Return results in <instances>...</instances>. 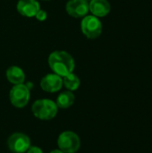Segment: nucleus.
I'll return each instance as SVG.
<instances>
[{"mask_svg":"<svg viewBox=\"0 0 152 153\" xmlns=\"http://www.w3.org/2000/svg\"><path fill=\"white\" fill-rule=\"evenodd\" d=\"M48 65L51 70L61 77L73 73L75 65L73 56L65 51L52 52L48 56Z\"/></svg>","mask_w":152,"mask_h":153,"instance_id":"nucleus-1","label":"nucleus"},{"mask_svg":"<svg viewBox=\"0 0 152 153\" xmlns=\"http://www.w3.org/2000/svg\"><path fill=\"white\" fill-rule=\"evenodd\" d=\"M57 106L51 100L43 99L36 100L31 107V111L35 117L40 120H51L57 114Z\"/></svg>","mask_w":152,"mask_h":153,"instance_id":"nucleus-2","label":"nucleus"},{"mask_svg":"<svg viewBox=\"0 0 152 153\" xmlns=\"http://www.w3.org/2000/svg\"><path fill=\"white\" fill-rule=\"evenodd\" d=\"M57 145L64 153H75L81 147V140L74 132L65 131L58 136Z\"/></svg>","mask_w":152,"mask_h":153,"instance_id":"nucleus-3","label":"nucleus"},{"mask_svg":"<svg viewBox=\"0 0 152 153\" xmlns=\"http://www.w3.org/2000/svg\"><path fill=\"white\" fill-rule=\"evenodd\" d=\"M30 93L29 88L23 83L14 85L9 93V98L12 105L15 108H24L30 100Z\"/></svg>","mask_w":152,"mask_h":153,"instance_id":"nucleus-4","label":"nucleus"},{"mask_svg":"<svg viewBox=\"0 0 152 153\" xmlns=\"http://www.w3.org/2000/svg\"><path fill=\"white\" fill-rule=\"evenodd\" d=\"M82 33L90 39H97L102 32V24L98 17L94 15H86L82 22Z\"/></svg>","mask_w":152,"mask_h":153,"instance_id":"nucleus-5","label":"nucleus"},{"mask_svg":"<svg viewBox=\"0 0 152 153\" xmlns=\"http://www.w3.org/2000/svg\"><path fill=\"white\" fill-rule=\"evenodd\" d=\"M7 147L13 153H25L30 147V139L22 133H14L7 139Z\"/></svg>","mask_w":152,"mask_h":153,"instance_id":"nucleus-6","label":"nucleus"},{"mask_svg":"<svg viewBox=\"0 0 152 153\" xmlns=\"http://www.w3.org/2000/svg\"><path fill=\"white\" fill-rule=\"evenodd\" d=\"M69 15L74 18L85 17L89 10V3L86 0H69L65 6Z\"/></svg>","mask_w":152,"mask_h":153,"instance_id":"nucleus-7","label":"nucleus"},{"mask_svg":"<svg viewBox=\"0 0 152 153\" xmlns=\"http://www.w3.org/2000/svg\"><path fill=\"white\" fill-rule=\"evenodd\" d=\"M63 86V79L56 74H49L40 81V87L47 92H56Z\"/></svg>","mask_w":152,"mask_h":153,"instance_id":"nucleus-8","label":"nucleus"},{"mask_svg":"<svg viewBox=\"0 0 152 153\" xmlns=\"http://www.w3.org/2000/svg\"><path fill=\"white\" fill-rule=\"evenodd\" d=\"M40 9L36 0H20L17 4V10L20 14L25 17H33Z\"/></svg>","mask_w":152,"mask_h":153,"instance_id":"nucleus-9","label":"nucleus"},{"mask_svg":"<svg viewBox=\"0 0 152 153\" xmlns=\"http://www.w3.org/2000/svg\"><path fill=\"white\" fill-rule=\"evenodd\" d=\"M89 10L96 17H104L110 12V4L108 0H90Z\"/></svg>","mask_w":152,"mask_h":153,"instance_id":"nucleus-10","label":"nucleus"},{"mask_svg":"<svg viewBox=\"0 0 152 153\" xmlns=\"http://www.w3.org/2000/svg\"><path fill=\"white\" fill-rule=\"evenodd\" d=\"M5 74H6L7 80L14 85L23 83V82L25 80V74H24V72L22 71V69H21L20 67L15 66V65L10 66L6 70Z\"/></svg>","mask_w":152,"mask_h":153,"instance_id":"nucleus-11","label":"nucleus"},{"mask_svg":"<svg viewBox=\"0 0 152 153\" xmlns=\"http://www.w3.org/2000/svg\"><path fill=\"white\" fill-rule=\"evenodd\" d=\"M74 100H75V98H74L73 91H66L58 95L56 104L57 108H68L71 106H73V104L74 103Z\"/></svg>","mask_w":152,"mask_h":153,"instance_id":"nucleus-12","label":"nucleus"},{"mask_svg":"<svg viewBox=\"0 0 152 153\" xmlns=\"http://www.w3.org/2000/svg\"><path fill=\"white\" fill-rule=\"evenodd\" d=\"M63 84L65 86L67 90H69L70 91H76L80 87L81 82H80L79 77L76 74L71 73L64 77Z\"/></svg>","mask_w":152,"mask_h":153,"instance_id":"nucleus-13","label":"nucleus"},{"mask_svg":"<svg viewBox=\"0 0 152 153\" xmlns=\"http://www.w3.org/2000/svg\"><path fill=\"white\" fill-rule=\"evenodd\" d=\"M35 17H36L39 21L43 22V21H45V20L47 19V12L39 9V10L38 11V13H36Z\"/></svg>","mask_w":152,"mask_h":153,"instance_id":"nucleus-14","label":"nucleus"},{"mask_svg":"<svg viewBox=\"0 0 152 153\" xmlns=\"http://www.w3.org/2000/svg\"><path fill=\"white\" fill-rule=\"evenodd\" d=\"M26 153H43L42 150L38 147V146H31L28 149V151L26 152Z\"/></svg>","mask_w":152,"mask_h":153,"instance_id":"nucleus-15","label":"nucleus"},{"mask_svg":"<svg viewBox=\"0 0 152 153\" xmlns=\"http://www.w3.org/2000/svg\"><path fill=\"white\" fill-rule=\"evenodd\" d=\"M49 153H64L63 152H61L60 150H54V151H52L51 152Z\"/></svg>","mask_w":152,"mask_h":153,"instance_id":"nucleus-16","label":"nucleus"},{"mask_svg":"<svg viewBox=\"0 0 152 153\" xmlns=\"http://www.w3.org/2000/svg\"><path fill=\"white\" fill-rule=\"evenodd\" d=\"M43 1H48V0H43Z\"/></svg>","mask_w":152,"mask_h":153,"instance_id":"nucleus-17","label":"nucleus"},{"mask_svg":"<svg viewBox=\"0 0 152 153\" xmlns=\"http://www.w3.org/2000/svg\"><path fill=\"white\" fill-rule=\"evenodd\" d=\"M86 1H90V0H86Z\"/></svg>","mask_w":152,"mask_h":153,"instance_id":"nucleus-18","label":"nucleus"}]
</instances>
